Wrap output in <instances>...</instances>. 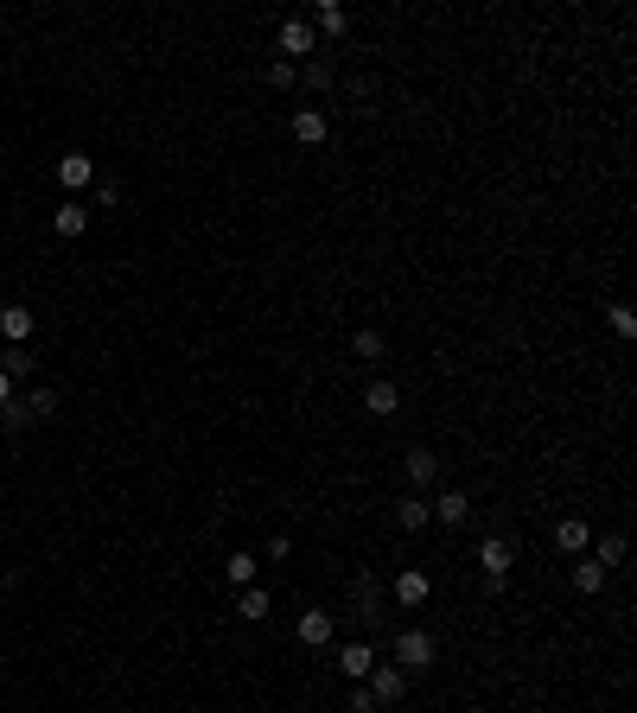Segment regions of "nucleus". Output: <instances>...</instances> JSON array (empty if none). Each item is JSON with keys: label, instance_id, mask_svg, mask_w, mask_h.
Here are the masks:
<instances>
[{"label": "nucleus", "instance_id": "nucleus-14", "mask_svg": "<svg viewBox=\"0 0 637 713\" xmlns=\"http://www.w3.org/2000/svg\"><path fill=\"white\" fill-rule=\"evenodd\" d=\"M300 83H306V90H332V83H338V58H332V51H313L306 71H300Z\"/></svg>", "mask_w": 637, "mask_h": 713}, {"label": "nucleus", "instance_id": "nucleus-30", "mask_svg": "<svg viewBox=\"0 0 637 713\" xmlns=\"http://www.w3.org/2000/svg\"><path fill=\"white\" fill-rule=\"evenodd\" d=\"M96 204H102V211H115V204H122V185L102 179V185H96Z\"/></svg>", "mask_w": 637, "mask_h": 713}, {"label": "nucleus", "instance_id": "nucleus-1", "mask_svg": "<svg viewBox=\"0 0 637 713\" xmlns=\"http://www.w3.org/2000/svg\"><path fill=\"white\" fill-rule=\"evenodd\" d=\"M434 656H440V637L427 631V624H408V631H389V663L415 682V675L434 669Z\"/></svg>", "mask_w": 637, "mask_h": 713}, {"label": "nucleus", "instance_id": "nucleus-18", "mask_svg": "<svg viewBox=\"0 0 637 713\" xmlns=\"http://www.w3.org/2000/svg\"><path fill=\"white\" fill-rule=\"evenodd\" d=\"M408 484H434L440 478V459H434V452H427V446H408Z\"/></svg>", "mask_w": 637, "mask_h": 713}, {"label": "nucleus", "instance_id": "nucleus-5", "mask_svg": "<svg viewBox=\"0 0 637 713\" xmlns=\"http://www.w3.org/2000/svg\"><path fill=\"white\" fill-rule=\"evenodd\" d=\"M427 599H434V580H427L421 567H402V573L389 580V605H408V612H421Z\"/></svg>", "mask_w": 637, "mask_h": 713}, {"label": "nucleus", "instance_id": "nucleus-32", "mask_svg": "<svg viewBox=\"0 0 637 713\" xmlns=\"http://www.w3.org/2000/svg\"><path fill=\"white\" fill-rule=\"evenodd\" d=\"M7 402H13V376L0 370V408H7Z\"/></svg>", "mask_w": 637, "mask_h": 713}, {"label": "nucleus", "instance_id": "nucleus-21", "mask_svg": "<svg viewBox=\"0 0 637 713\" xmlns=\"http://www.w3.org/2000/svg\"><path fill=\"white\" fill-rule=\"evenodd\" d=\"M383 351H389V338L376 332V325H364V332L351 338V357H364V363H383Z\"/></svg>", "mask_w": 637, "mask_h": 713}, {"label": "nucleus", "instance_id": "nucleus-28", "mask_svg": "<svg viewBox=\"0 0 637 713\" xmlns=\"http://www.w3.org/2000/svg\"><path fill=\"white\" fill-rule=\"evenodd\" d=\"M268 83H274V90H294V83H300V71H294L287 58H274V64H268Z\"/></svg>", "mask_w": 637, "mask_h": 713}, {"label": "nucleus", "instance_id": "nucleus-25", "mask_svg": "<svg viewBox=\"0 0 637 713\" xmlns=\"http://www.w3.org/2000/svg\"><path fill=\"white\" fill-rule=\"evenodd\" d=\"M26 408H32V421H51V414H58V389H45V382H39V389L26 395Z\"/></svg>", "mask_w": 637, "mask_h": 713}, {"label": "nucleus", "instance_id": "nucleus-29", "mask_svg": "<svg viewBox=\"0 0 637 713\" xmlns=\"http://www.w3.org/2000/svg\"><path fill=\"white\" fill-rule=\"evenodd\" d=\"M612 332L618 338H637V312L631 306H612Z\"/></svg>", "mask_w": 637, "mask_h": 713}, {"label": "nucleus", "instance_id": "nucleus-16", "mask_svg": "<svg viewBox=\"0 0 637 713\" xmlns=\"http://www.w3.org/2000/svg\"><path fill=\"white\" fill-rule=\"evenodd\" d=\"M427 523H434L427 497H395V529H408V535H415V529H427Z\"/></svg>", "mask_w": 637, "mask_h": 713}, {"label": "nucleus", "instance_id": "nucleus-8", "mask_svg": "<svg viewBox=\"0 0 637 713\" xmlns=\"http://www.w3.org/2000/svg\"><path fill=\"white\" fill-rule=\"evenodd\" d=\"M338 669H344V682H364V675L376 669V643H370V637H351V643L338 650Z\"/></svg>", "mask_w": 637, "mask_h": 713}, {"label": "nucleus", "instance_id": "nucleus-6", "mask_svg": "<svg viewBox=\"0 0 637 713\" xmlns=\"http://www.w3.org/2000/svg\"><path fill=\"white\" fill-rule=\"evenodd\" d=\"M364 688H370V701H376V707H395V701L408 694V675L395 669V663H383V656H376V669L364 675Z\"/></svg>", "mask_w": 637, "mask_h": 713}, {"label": "nucleus", "instance_id": "nucleus-9", "mask_svg": "<svg viewBox=\"0 0 637 713\" xmlns=\"http://www.w3.org/2000/svg\"><path fill=\"white\" fill-rule=\"evenodd\" d=\"M427 510H434L440 529H466V523H472V497H466V491H440Z\"/></svg>", "mask_w": 637, "mask_h": 713}, {"label": "nucleus", "instance_id": "nucleus-2", "mask_svg": "<svg viewBox=\"0 0 637 713\" xmlns=\"http://www.w3.org/2000/svg\"><path fill=\"white\" fill-rule=\"evenodd\" d=\"M351 618L364 624L370 637L389 631V593H383V580H376V573H357V580H351Z\"/></svg>", "mask_w": 637, "mask_h": 713}, {"label": "nucleus", "instance_id": "nucleus-7", "mask_svg": "<svg viewBox=\"0 0 637 713\" xmlns=\"http://www.w3.org/2000/svg\"><path fill=\"white\" fill-rule=\"evenodd\" d=\"M294 637L306 643V650H325V643L338 637V612H325V605H313V612H300V624H294Z\"/></svg>", "mask_w": 637, "mask_h": 713}, {"label": "nucleus", "instance_id": "nucleus-31", "mask_svg": "<svg viewBox=\"0 0 637 713\" xmlns=\"http://www.w3.org/2000/svg\"><path fill=\"white\" fill-rule=\"evenodd\" d=\"M351 713H383V707H376V701H370V688H364V682H357V688H351Z\"/></svg>", "mask_w": 637, "mask_h": 713}, {"label": "nucleus", "instance_id": "nucleus-15", "mask_svg": "<svg viewBox=\"0 0 637 713\" xmlns=\"http://www.w3.org/2000/svg\"><path fill=\"white\" fill-rule=\"evenodd\" d=\"M32 325H39V319H32V306H0V338H7V344H26Z\"/></svg>", "mask_w": 637, "mask_h": 713}, {"label": "nucleus", "instance_id": "nucleus-10", "mask_svg": "<svg viewBox=\"0 0 637 713\" xmlns=\"http://www.w3.org/2000/svg\"><path fill=\"white\" fill-rule=\"evenodd\" d=\"M58 185L64 191H90L96 185V160H90V153H64V160H58Z\"/></svg>", "mask_w": 637, "mask_h": 713}, {"label": "nucleus", "instance_id": "nucleus-27", "mask_svg": "<svg viewBox=\"0 0 637 713\" xmlns=\"http://www.w3.org/2000/svg\"><path fill=\"white\" fill-rule=\"evenodd\" d=\"M0 427H7V433L32 427V408H26V395H20V402H7V408H0Z\"/></svg>", "mask_w": 637, "mask_h": 713}, {"label": "nucleus", "instance_id": "nucleus-19", "mask_svg": "<svg viewBox=\"0 0 637 713\" xmlns=\"http://www.w3.org/2000/svg\"><path fill=\"white\" fill-rule=\"evenodd\" d=\"M236 612H243V624H262L274 612V599L262 593V586H243V593H236Z\"/></svg>", "mask_w": 637, "mask_h": 713}, {"label": "nucleus", "instance_id": "nucleus-11", "mask_svg": "<svg viewBox=\"0 0 637 713\" xmlns=\"http://www.w3.org/2000/svg\"><path fill=\"white\" fill-rule=\"evenodd\" d=\"M364 408L376 414V421H389V414L402 408V389H395L389 376H376V382H364Z\"/></svg>", "mask_w": 637, "mask_h": 713}, {"label": "nucleus", "instance_id": "nucleus-12", "mask_svg": "<svg viewBox=\"0 0 637 713\" xmlns=\"http://www.w3.org/2000/svg\"><path fill=\"white\" fill-rule=\"evenodd\" d=\"M294 141L300 147H325L332 141V121H325L319 109H294Z\"/></svg>", "mask_w": 637, "mask_h": 713}, {"label": "nucleus", "instance_id": "nucleus-20", "mask_svg": "<svg viewBox=\"0 0 637 713\" xmlns=\"http://www.w3.org/2000/svg\"><path fill=\"white\" fill-rule=\"evenodd\" d=\"M313 32H325V39H344V32H351V13H344V7H313Z\"/></svg>", "mask_w": 637, "mask_h": 713}, {"label": "nucleus", "instance_id": "nucleus-23", "mask_svg": "<svg viewBox=\"0 0 637 713\" xmlns=\"http://www.w3.org/2000/svg\"><path fill=\"white\" fill-rule=\"evenodd\" d=\"M606 580H612V573L599 567L593 554H587V561H574V586H580V593H599V586H606Z\"/></svg>", "mask_w": 637, "mask_h": 713}, {"label": "nucleus", "instance_id": "nucleus-13", "mask_svg": "<svg viewBox=\"0 0 637 713\" xmlns=\"http://www.w3.org/2000/svg\"><path fill=\"white\" fill-rule=\"evenodd\" d=\"M555 548L561 554H587L593 548V529L580 523V516H561V523H555Z\"/></svg>", "mask_w": 637, "mask_h": 713}, {"label": "nucleus", "instance_id": "nucleus-22", "mask_svg": "<svg viewBox=\"0 0 637 713\" xmlns=\"http://www.w3.org/2000/svg\"><path fill=\"white\" fill-rule=\"evenodd\" d=\"M223 573H230V586L243 593V586H255V573H262V561H255V554L243 548V554H230V567H223Z\"/></svg>", "mask_w": 637, "mask_h": 713}, {"label": "nucleus", "instance_id": "nucleus-26", "mask_svg": "<svg viewBox=\"0 0 637 713\" xmlns=\"http://www.w3.org/2000/svg\"><path fill=\"white\" fill-rule=\"evenodd\" d=\"M593 561H599V567H606V573H612L618 561H625V535H606V542H599V548H593Z\"/></svg>", "mask_w": 637, "mask_h": 713}, {"label": "nucleus", "instance_id": "nucleus-4", "mask_svg": "<svg viewBox=\"0 0 637 713\" xmlns=\"http://www.w3.org/2000/svg\"><path fill=\"white\" fill-rule=\"evenodd\" d=\"M274 45H281L287 64H300V58H313V51H319V32H313V20H300V13H294V20H281Z\"/></svg>", "mask_w": 637, "mask_h": 713}, {"label": "nucleus", "instance_id": "nucleus-24", "mask_svg": "<svg viewBox=\"0 0 637 713\" xmlns=\"http://www.w3.org/2000/svg\"><path fill=\"white\" fill-rule=\"evenodd\" d=\"M0 370H7L13 382H26L32 376V351H26V344H7V351H0Z\"/></svg>", "mask_w": 637, "mask_h": 713}, {"label": "nucleus", "instance_id": "nucleus-17", "mask_svg": "<svg viewBox=\"0 0 637 713\" xmlns=\"http://www.w3.org/2000/svg\"><path fill=\"white\" fill-rule=\"evenodd\" d=\"M51 230H58V236H83V230H90V204H58V211H51Z\"/></svg>", "mask_w": 637, "mask_h": 713}, {"label": "nucleus", "instance_id": "nucleus-3", "mask_svg": "<svg viewBox=\"0 0 637 713\" xmlns=\"http://www.w3.org/2000/svg\"><path fill=\"white\" fill-rule=\"evenodd\" d=\"M510 567H516V548H510V535H485V542H478V573H485V593H504Z\"/></svg>", "mask_w": 637, "mask_h": 713}]
</instances>
